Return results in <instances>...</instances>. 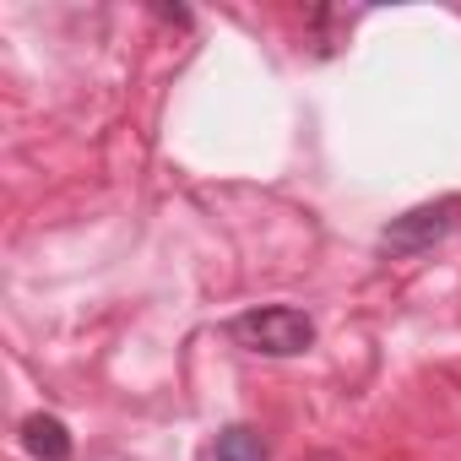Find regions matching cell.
<instances>
[{
    "label": "cell",
    "instance_id": "3",
    "mask_svg": "<svg viewBox=\"0 0 461 461\" xmlns=\"http://www.w3.org/2000/svg\"><path fill=\"white\" fill-rule=\"evenodd\" d=\"M23 445L39 456V461H71V429L50 412H33L23 418Z\"/></svg>",
    "mask_w": 461,
    "mask_h": 461
},
{
    "label": "cell",
    "instance_id": "1",
    "mask_svg": "<svg viewBox=\"0 0 461 461\" xmlns=\"http://www.w3.org/2000/svg\"><path fill=\"white\" fill-rule=\"evenodd\" d=\"M228 337L267 358H294V353L315 348V321L294 304H261V310H245L228 321Z\"/></svg>",
    "mask_w": 461,
    "mask_h": 461
},
{
    "label": "cell",
    "instance_id": "4",
    "mask_svg": "<svg viewBox=\"0 0 461 461\" xmlns=\"http://www.w3.org/2000/svg\"><path fill=\"white\" fill-rule=\"evenodd\" d=\"M206 461H272V450H267V439H261L256 429L234 423V429H222V434L212 439Z\"/></svg>",
    "mask_w": 461,
    "mask_h": 461
},
{
    "label": "cell",
    "instance_id": "2",
    "mask_svg": "<svg viewBox=\"0 0 461 461\" xmlns=\"http://www.w3.org/2000/svg\"><path fill=\"white\" fill-rule=\"evenodd\" d=\"M456 212H461V201L456 195H439V201H423V206L391 217L380 228V250L385 256H423V250H434L450 228H456Z\"/></svg>",
    "mask_w": 461,
    "mask_h": 461
},
{
    "label": "cell",
    "instance_id": "5",
    "mask_svg": "<svg viewBox=\"0 0 461 461\" xmlns=\"http://www.w3.org/2000/svg\"><path fill=\"white\" fill-rule=\"evenodd\" d=\"M315 461H337V456H315Z\"/></svg>",
    "mask_w": 461,
    "mask_h": 461
}]
</instances>
